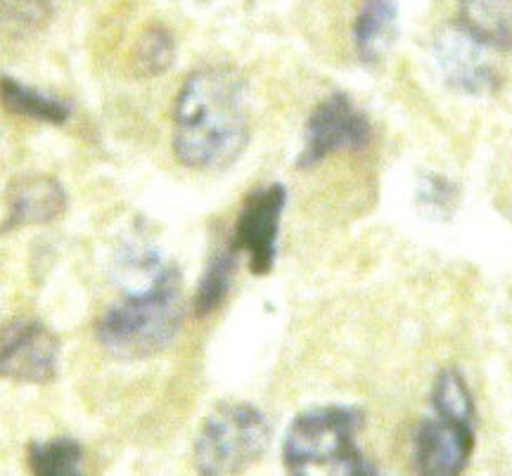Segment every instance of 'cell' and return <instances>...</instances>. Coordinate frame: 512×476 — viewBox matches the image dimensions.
Returning a JSON list of instances; mask_svg holds the SVG:
<instances>
[{"label": "cell", "mask_w": 512, "mask_h": 476, "mask_svg": "<svg viewBox=\"0 0 512 476\" xmlns=\"http://www.w3.org/2000/svg\"><path fill=\"white\" fill-rule=\"evenodd\" d=\"M249 143L247 81L228 64H207L183 81L174 105V154L195 171L233 166Z\"/></svg>", "instance_id": "obj_1"}, {"label": "cell", "mask_w": 512, "mask_h": 476, "mask_svg": "<svg viewBox=\"0 0 512 476\" xmlns=\"http://www.w3.org/2000/svg\"><path fill=\"white\" fill-rule=\"evenodd\" d=\"M181 320V275L174 268L157 287L107 308L95 325V337L114 358L143 360L171 344Z\"/></svg>", "instance_id": "obj_2"}, {"label": "cell", "mask_w": 512, "mask_h": 476, "mask_svg": "<svg viewBox=\"0 0 512 476\" xmlns=\"http://www.w3.org/2000/svg\"><path fill=\"white\" fill-rule=\"evenodd\" d=\"M363 413L347 405H320L294 417L283 441V465L292 474L330 469L342 474H375L356 446Z\"/></svg>", "instance_id": "obj_3"}, {"label": "cell", "mask_w": 512, "mask_h": 476, "mask_svg": "<svg viewBox=\"0 0 512 476\" xmlns=\"http://www.w3.org/2000/svg\"><path fill=\"white\" fill-rule=\"evenodd\" d=\"M271 424L249 403H223L202 424L195 441L197 472L209 476L238 474L264 458Z\"/></svg>", "instance_id": "obj_4"}, {"label": "cell", "mask_w": 512, "mask_h": 476, "mask_svg": "<svg viewBox=\"0 0 512 476\" xmlns=\"http://www.w3.org/2000/svg\"><path fill=\"white\" fill-rule=\"evenodd\" d=\"M373 138V126L347 93H332L313 109L304 126L299 169H313L337 152L361 150Z\"/></svg>", "instance_id": "obj_5"}, {"label": "cell", "mask_w": 512, "mask_h": 476, "mask_svg": "<svg viewBox=\"0 0 512 476\" xmlns=\"http://www.w3.org/2000/svg\"><path fill=\"white\" fill-rule=\"evenodd\" d=\"M60 370V339L34 318L0 323V379L50 384Z\"/></svg>", "instance_id": "obj_6"}, {"label": "cell", "mask_w": 512, "mask_h": 476, "mask_svg": "<svg viewBox=\"0 0 512 476\" xmlns=\"http://www.w3.org/2000/svg\"><path fill=\"white\" fill-rule=\"evenodd\" d=\"M287 204L285 185L271 183L252 190L242 204L235 223L233 247L247 254L249 268L254 275L271 273L278 256L280 221Z\"/></svg>", "instance_id": "obj_7"}, {"label": "cell", "mask_w": 512, "mask_h": 476, "mask_svg": "<svg viewBox=\"0 0 512 476\" xmlns=\"http://www.w3.org/2000/svg\"><path fill=\"white\" fill-rule=\"evenodd\" d=\"M475 450V424L434 417L413 436V467L427 476L460 474Z\"/></svg>", "instance_id": "obj_8"}, {"label": "cell", "mask_w": 512, "mask_h": 476, "mask_svg": "<svg viewBox=\"0 0 512 476\" xmlns=\"http://www.w3.org/2000/svg\"><path fill=\"white\" fill-rule=\"evenodd\" d=\"M482 50L484 45L475 41L460 24L439 31L434 53L448 86L467 95H486L496 90L498 74L486 62Z\"/></svg>", "instance_id": "obj_9"}, {"label": "cell", "mask_w": 512, "mask_h": 476, "mask_svg": "<svg viewBox=\"0 0 512 476\" xmlns=\"http://www.w3.org/2000/svg\"><path fill=\"white\" fill-rule=\"evenodd\" d=\"M67 209V192L62 183L46 173H24L8 185L5 192V216L0 235L15 233L29 225H48Z\"/></svg>", "instance_id": "obj_10"}, {"label": "cell", "mask_w": 512, "mask_h": 476, "mask_svg": "<svg viewBox=\"0 0 512 476\" xmlns=\"http://www.w3.org/2000/svg\"><path fill=\"white\" fill-rule=\"evenodd\" d=\"M396 38V0H363L354 22L358 60L375 64L387 57Z\"/></svg>", "instance_id": "obj_11"}, {"label": "cell", "mask_w": 512, "mask_h": 476, "mask_svg": "<svg viewBox=\"0 0 512 476\" xmlns=\"http://www.w3.org/2000/svg\"><path fill=\"white\" fill-rule=\"evenodd\" d=\"M460 27L484 48L512 50V0H458Z\"/></svg>", "instance_id": "obj_12"}, {"label": "cell", "mask_w": 512, "mask_h": 476, "mask_svg": "<svg viewBox=\"0 0 512 476\" xmlns=\"http://www.w3.org/2000/svg\"><path fill=\"white\" fill-rule=\"evenodd\" d=\"M171 270L174 266H169L152 244L131 240L119 249L114 261V280L124 289L126 297H131L157 287Z\"/></svg>", "instance_id": "obj_13"}, {"label": "cell", "mask_w": 512, "mask_h": 476, "mask_svg": "<svg viewBox=\"0 0 512 476\" xmlns=\"http://www.w3.org/2000/svg\"><path fill=\"white\" fill-rule=\"evenodd\" d=\"M0 105L17 117L50 126L67 124L72 117V109L67 102L38 88L24 86L22 81L12 79V76H0Z\"/></svg>", "instance_id": "obj_14"}, {"label": "cell", "mask_w": 512, "mask_h": 476, "mask_svg": "<svg viewBox=\"0 0 512 476\" xmlns=\"http://www.w3.org/2000/svg\"><path fill=\"white\" fill-rule=\"evenodd\" d=\"M235 268H238V249L233 244L211 256L200 278V285H197L195 301H192L195 304V313L200 318L219 311L223 301L228 299L230 287H233Z\"/></svg>", "instance_id": "obj_15"}, {"label": "cell", "mask_w": 512, "mask_h": 476, "mask_svg": "<svg viewBox=\"0 0 512 476\" xmlns=\"http://www.w3.org/2000/svg\"><path fill=\"white\" fill-rule=\"evenodd\" d=\"M29 469L41 476H74L81 474L83 448L79 441L69 436H57V439L31 443L27 450Z\"/></svg>", "instance_id": "obj_16"}, {"label": "cell", "mask_w": 512, "mask_h": 476, "mask_svg": "<svg viewBox=\"0 0 512 476\" xmlns=\"http://www.w3.org/2000/svg\"><path fill=\"white\" fill-rule=\"evenodd\" d=\"M57 0H0V34L31 38L48 27Z\"/></svg>", "instance_id": "obj_17"}, {"label": "cell", "mask_w": 512, "mask_h": 476, "mask_svg": "<svg viewBox=\"0 0 512 476\" xmlns=\"http://www.w3.org/2000/svg\"><path fill=\"white\" fill-rule=\"evenodd\" d=\"M176 62V41L174 34L162 24H152L140 34L136 48H133V69L143 79H155L169 72Z\"/></svg>", "instance_id": "obj_18"}, {"label": "cell", "mask_w": 512, "mask_h": 476, "mask_svg": "<svg viewBox=\"0 0 512 476\" xmlns=\"http://www.w3.org/2000/svg\"><path fill=\"white\" fill-rule=\"evenodd\" d=\"M432 405L434 413L439 417H446V420L477 424L475 398H472V391L458 370L439 372L432 389Z\"/></svg>", "instance_id": "obj_19"}, {"label": "cell", "mask_w": 512, "mask_h": 476, "mask_svg": "<svg viewBox=\"0 0 512 476\" xmlns=\"http://www.w3.org/2000/svg\"><path fill=\"white\" fill-rule=\"evenodd\" d=\"M420 197H432V202H427V207L430 209H448L453 204V197H456V192H453V185H448L446 180L441 178H430V185L427 188L420 190Z\"/></svg>", "instance_id": "obj_20"}]
</instances>
